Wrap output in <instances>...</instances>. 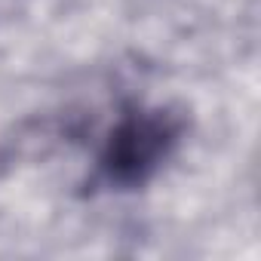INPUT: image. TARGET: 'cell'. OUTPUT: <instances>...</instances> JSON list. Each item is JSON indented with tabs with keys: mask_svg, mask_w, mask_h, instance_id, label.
<instances>
[{
	"mask_svg": "<svg viewBox=\"0 0 261 261\" xmlns=\"http://www.w3.org/2000/svg\"><path fill=\"white\" fill-rule=\"evenodd\" d=\"M181 120L169 111H139L126 114L101 151V172L114 185H142L157 172L178 142Z\"/></svg>",
	"mask_w": 261,
	"mask_h": 261,
	"instance_id": "cell-1",
	"label": "cell"
}]
</instances>
